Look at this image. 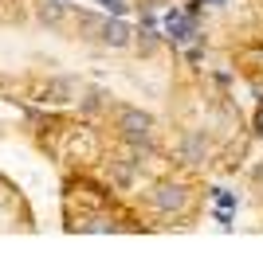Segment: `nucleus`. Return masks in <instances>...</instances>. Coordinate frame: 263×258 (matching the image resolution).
Returning a JSON list of instances; mask_svg holds the SVG:
<instances>
[{
  "label": "nucleus",
  "instance_id": "obj_7",
  "mask_svg": "<svg viewBox=\"0 0 263 258\" xmlns=\"http://www.w3.org/2000/svg\"><path fill=\"white\" fill-rule=\"evenodd\" d=\"M102 24H106V16H79V28H83V32H102Z\"/></svg>",
  "mask_w": 263,
  "mask_h": 258
},
{
  "label": "nucleus",
  "instance_id": "obj_9",
  "mask_svg": "<svg viewBox=\"0 0 263 258\" xmlns=\"http://www.w3.org/2000/svg\"><path fill=\"white\" fill-rule=\"evenodd\" d=\"M114 223H106V219H90V223H83V231H110Z\"/></svg>",
  "mask_w": 263,
  "mask_h": 258
},
{
  "label": "nucleus",
  "instance_id": "obj_4",
  "mask_svg": "<svg viewBox=\"0 0 263 258\" xmlns=\"http://www.w3.org/2000/svg\"><path fill=\"white\" fill-rule=\"evenodd\" d=\"M204 153H209V145H204V133H189V137L181 141V157H185L189 164H200V161H204Z\"/></svg>",
  "mask_w": 263,
  "mask_h": 258
},
{
  "label": "nucleus",
  "instance_id": "obj_8",
  "mask_svg": "<svg viewBox=\"0 0 263 258\" xmlns=\"http://www.w3.org/2000/svg\"><path fill=\"white\" fill-rule=\"evenodd\" d=\"M102 106V94L99 90H95V94H87V102H83V110H87V114H95V110Z\"/></svg>",
  "mask_w": 263,
  "mask_h": 258
},
{
  "label": "nucleus",
  "instance_id": "obj_10",
  "mask_svg": "<svg viewBox=\"0 0 263 258\" xmlns=\"http://www.w3.org/2000/svg\"><path fill=\"white\" fill-rule=\"evenodd\" d=\"M99 4H106V8H122V0H99Z\"/></svg>",
  "mask_w": 263,
  "mask_h": 258
},
{
  "label": "nucleus",
  "instance_id": "obj_3",
  "mask_svg": "<svg viewBox=\"0 0 263 258\" xmlns=\"http://www.w3.org/2000/svg\"><path fill=\"white\" fill-rule=\"evenodd\" d=\"M75 78H51L40 94H44V102H67V98H75Z\"/></svg>",
  "mask_w": 263,
  "mask_h": 258
},
{
  "label": "nucleus",
  "instance_id": "obj_5",
  "mask_svg": "<svg viewBox=\"0 0 263 258\" xmlns=\"http://www.w3.org/2000/svg\"><path fill=\"white\" fill-rule=\"evenodd\" d=\"M99 39H106L110 47H126V43H130V28H126L122 20H106L102 32H99Z\"/></svg>",
  "mask_w": 263,
  "mask_h": 258
},
{
  "label": "nucleus",
  "instance_id": "obj_6",
  "mask_svg": "<svg viewBox=\"0 0 263 258\" xmlns=\"http://www.w3.org/2000/svg\"><path fill=\"white\" fill-rule=\"evenodd\" d=\"M40 20H44V24H59V20H63V4H59V0L40 4Z\"/></svg>",
  "mask_w": 263,
  "mask_h": 258
},
{
  "label": "nucleus",
  "instance_id": "obj_1",
  "mask_svg": "<svg viewBox=\"0 0 263 258\" xmlns=\"http://www.w3.org/2000/svg\"><path fill=\"white\" fill-rule=\"evenodd\" d=\"M118 129H122V137H126V141L142 145V141H149L154 118H149V114H142V110H122V114H118Z\"/></svg>",
  "mask_w": 263,
  "mask_h": 258
},
{
  "label": "nucleus",
  "instance_id": "obj_2",
  "mask_svg": "<svg viewBox=\"0 0 263 258\" xmlns=\"http://www.w3.org/2000/svg\"><path fill=\"white\" fill-rule=\"evenodd\" d=\"M189 204V192L181 184H157L154 188V207L157 211H181Z\"/></svg>",
  "mask_w": 263,
  "mask_h": 258
}]
</instances>
